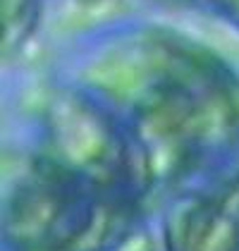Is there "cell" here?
<instances>
[{
    "label": "cell",
    "mask_w": 239,
    "mask_h": 251,
    "mask_svg": "<svg viewBox=\"0 0 239 251\" xmlns=\"http://www.w3.org/2000/svg\"><path fill=\"white\" fill-rule=\"evenodd\" d=\"M187 2L218 15V17H222L225 22H230L232 26L239 29V0H187Z\"/></svg>",
    "instance_id": "8992f818"
},
{
    "label": "cell",
    "mask_w": 239,
    "mask_h": 251,
    "mask_svg": "<svg viewBox=\"0 0 239 251\" xmlns=\"http://www.w3.org/2000/svg\"><path fill=\"white\" fill-rule=\"evenodd\" d=\"M41 0H2V46L5 53L20 50L31 36Z\"/></svg>",
    "instance_id": "5b68a950"
},
{
    "label": "cell",
    "mask_w": 239,
    "mask_h": 251,
    "mask_svg": "<svg viewBox=\"0 0 239 251\" xmlns=\"http://www.w3.org/2000/svg\"><path fill=\"white\" fill-rule=\"evenodd\" d=\"M163 251H239V158L163 196Z\"/></svg>",
    "instance_id": "277c9868"
},
{
    "label": "cell",
    "mask_w": 239,
    "mask_h": 251,
    "mask_svg": "<svg viewBox=\"0 0 239 251\" xmlns=\"http://www.w3.org/2000/svg\"><path fill=\"white\" fill-rule=\"evenodd\" d=\"M103 251H158V249H156V242H153L151 232H146V227H139L137 232H132L129 237H124L122 242H118L110 249H103Z\"/></svg>",
    "instance_id": "52a82bcc"
},
{
    "label": "cell",
    "mask_w": 239,
    "mask_h": 251,
    "mask_svg": "<svg viewBox=\"0 0 239 251\" xmlns=\"http://www.w3.org/2000/svg\"><path fill=\"white\" fill-rule=\"evenodd\" d=\"M79 86L127 125L156 199L239 158V77L170 29L139 26L100 39L81 62Z\"/></svg>",
    "instance_id": "6da1fadb"
},
{
    "label": "cell",
    "mask_w": 239,
    "mask_h": 251,
    "mask_svg": "<svg viewBox=\"0 0 239 251\" xmlns=\"http://www.w3.org/2000/svg\"><path fill=\"white\" fill-rule=\"evenodd\" d=\"M39 160L96 187L105 196L148 211L156 184L127 125L81 86L48 98L34 153Z\"/></svg>",
    "instance_id": "3957f363"
},
{
    "label": "cell",
    "mask_w": 239,
    "mask_h": 251,
    "mask_svg": "<svg viewBox=\"0 0 239 251\" xmlns=\"http://www.w3.org/2000/svg\"><path fill=\"white\" fill-rule=\"evenodd\" d=\"M146 211L29 155L2 203L5 251H103L143 227Z\"/></svg>",
    "instance_id": "7a4b0ae2"
}]
</instances>
